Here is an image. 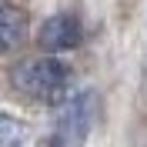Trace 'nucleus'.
<instances>
[{
    "label": "nucleus",
    "instance_id": "obj_1",
    "mask_svg": "<svg viewBox=\"0 0 147 147\" xmlns=\"http://www.w3.org/2000/svg\"><path fill=\"white\" fill-rule=\"evenodd\" d=\"M10 80L20 94H27L34 100L57 104L67 94V67L54 57H37V60H24L13 67Z\"/></svg>",
    "mask_w": 147,
    "mask_h": 147
},
{
    "label": "nucleus",
    "instance_id": "obj_2",
    "mask_svg": "<svg viewBox=\"0 0 147 147\" xmlns=\"http://www.w3.org/2000/svg\"><path fill=\"white\" fill-rule=\"evenodd\" d=\"M94 124H97V97H94V90H80L77 97H67V100L60 104L54 140L80 144V140H87V134H90Z\"/></svg>",
    "mask_w": 147,
    "mask_h": 147
},
{
    "label": "nucleus",
    "instance_id": "obj_3",
    "mask_svg": "<svg viewBox=\"0 0 147 147\" xmlns=\"http://www.w3.org/2000/svg\"><path fill=\"white\" fill-rule=\"evenodd\" d=\"M80 20L74 17V13H57V17L44 20V27L37 34V44L44 47L47 54H60V50H74V47L80 44Z\"/></svg>",
    "mask_w": 147,
    "mask_h": 147
},
{
    "label": "nucleus",
    "instance_id": "obj_4",
    "mask_svg": "<svg viewBox=\"0 0 147 147\" xmlns=\"http://www.w3.org/2000/svg\"><path fill=\"white\" fill-rule=\"evenodd\" d=\"M27 37V13L13 7H0V57L13 54Z\"/></svg>",
    "mask_w": 147,
    "mask_h": 147
},
{
    "label": "nucleus",
    "instance_id": "obj_5",
    "mask_svg": "<svg viewBox=\"0 0 147 147\" xmlns=\"http://www.w3.org/2000/svg\"><path fill=\"white\" fill-rule=\"evenodd\" d=\"M27 137V130L20 127L13 117H7V114H0V144H17V140Z\"/></svg>",
    "mask_w": 147,
    "mask_h": 147
}]
</instances>
